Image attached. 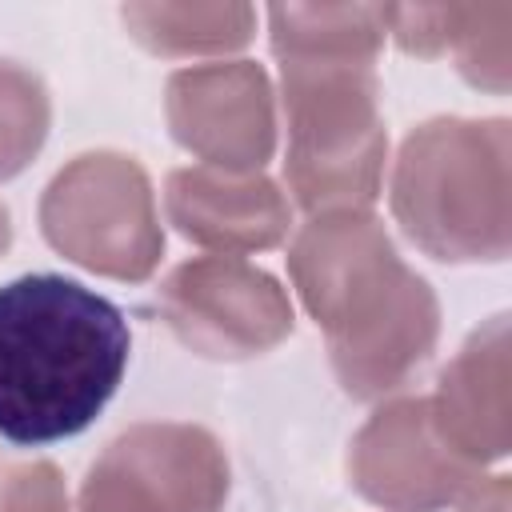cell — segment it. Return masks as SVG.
<instances>
[{"label": "cell", "instance_id": "6da1fadb", "mask_svg": "<svg viewBox=\"0 0 512 512\" xmlns=\"http://www.w3.org/2000/svg\"><path fill=\"white\" fill-rule=\"evenodd\" d=\"M288 276L352 400L400 392L440 340L432 284L404 264L372 212L308 216L288 244Z\"/></svg>", "mask_w": 512, "mask_h": 512}, {"label": "cell", "instance_id": "7a4b0ae2", "mask_svg": "<svg viewBox=\"0 0 512 512\" xmlns=\"http://www.w3.org/2000/svg\"><path fill=\"white\" fill-rule=\"evenodd\" d=\"M124 312L60 272L0 284V436L56 444L80 436L128 372Z\"/></svg>", "mask_w": 512, "mask_h": 512}, {"label": "cell", "instance_id": "3957f363", "mask_svg": "<svg viewBox=\"0 0 512 512\" xmlns=\"http://www.w3.org/2000/svg\"><path fill=\"white\" fill-rule=\"evenodd\" d=\"M388 204L400 232L440 264H500L512 248V124L432 116L392 160Z\"/></svg>", "mask_w": 512, "mask_h": 512}, {"label": "cell", "instance_id": "277c9868", "mask_svg": "<svg viewBox=\"0 0 512 512\" xmlns=\"http://www.w3.org/2000/svg\"><path fill=\"white\" fill-rule=\"evenodd\" d=\"M288 128L284 196L308 216L372 212L384 188L388 132L380 76L364 60H276Z\"/></svg>", "mask_w": 512, "mask_h": 512}, {"label": "cell", "instance_id": "5b68a950", "mask_svg": "<svg viewBox=\"0 0 512 512\" xmlns=\"http://www.w3.org/2000/svg\"><path fill=\"white\" fill-rule=\"evenodd\" d=\"M40 232L68 264L140 284L160 268L164 228L136 156L96 148L72 156L40 192Z\"/></svg>", "mask_w": 512, "mask_h": 512}, {"label": "cell", "instance_id": "8992f818", "mask_svg": "<svg viewBox=\"0 0 512 512\" xmlns=\"http://www.w3.org/2000/svg\"><path fill=\"white\" fill-rule=\"evenodd\" d=\"M228 488V452L208 428L144 420L92 460L72 512H220Z\"/></svg>", "mask_w": 512, "mask_h": 512}, {"label": "cell", "instance_id": "52a82bcc", "mask_svg": "<svg viewBox=\"0 0 512 512\" xmlns=\"http://www.w3.org/2000/svg\"><path fill=\"white\" fill-rule=\"evenodd\" d=\"M168 332L204 360H252L292 336L296 312L280 280L244 256H192L156 288Z\"/></svg>", "mask_w": 512, "mask_h": 512}, {"label": "cell", "instance_id": "ba28073f", "mask_svg": "<svg viewBox=\"0 0 512 512\" xmlns=\"http://www.w3.org/2000/svg\"><path fill=\"white\" fill-rule=\"evenodd\" d=\"M348 484L384 512H444L480 476L436 428L428 396L384 400L348 440Z\"/></svg>", "mask_w": 512, "mask_h": 512}, {"label": "cell", "instance_id": "9c48e42d", "mask_svg": "<svg viewBox=\"0 0 512 512\" xmlns=\"http://www.w3.org/2000/svg\"><path fill=\"white\" fill-rule=\"evenodd\" d=\"M164 120L188 156L220 172H264L276 152V92L256 60H212L172 72Z\"/></svg>", "mask_w": 512, "mask_h": 512}, {"label": "cell", "instance_id": "30bf717a", "mask_svg": "<svg viewBox=\"0 0 512 512\" xmlns=\"http://www.w3.org/2000/svg\"><path fill=\"white\" fill-rule=\"evenodd\" d=\"M168 224L212 256H248L284 244L292 204L264 172H220L208 164L172 168L164 180Z\"/></svg>", "mask_w": 512, "mask_h": 512}, {"label": "cell", "instance_id": "8fae6325", "mask_svg": "<svg viewBox=\"0 0 512 512\" xmlns=\"http://www.w3.org/2000/svg\"><path fill=\"white\" fill-rule=\"evenodd\" d=\"M512 368H508V316L496 312L444 364L428 396L440 436L476 468H488L512 448Z\"/></svg>", "mask_w": 512, "mask_h": 512}, {"label": "cell", "instance_id": "7c38bea8", "mask_svg": "<svg viewBox=\"0 0 512 512\" xmlns=\"http://www.w3.org/2000/svg\"><path fill=\"white\" fill-rule=\"evenodd\" d=\"M388 36L420 60L452 56L492 96L512 88V4H388Z\"/></svg>", "mask_w": 512, "mask_h": 512}, {"label": "cell", "instance_id": "4fadbf2b", "mask_svg": "<svg viewBox=\"0 0 512 512\" xmlns=\"http://www.w3.org/2000/svg\"><path fill=\"white\" fill-rule=\"evenodd\" d=\"M120 24L128 36L164 60L188 56H228L252 44L256 36V8L240 0L200 4V0H152V4H124Z\"/></svg>", "mask_w": 512, "mask_h": 512}, {"label": "cell", "instance_id": "5bb4252c", "mask_svg": "<svg viewBox=\"0 0 512 512\" xmlns=\"http://www.w3.org/2000/svg\"><path fill=\"white\" fill-rule=\"evenodd\" d=\"M268 40L276 60H364L388 40V4H272Z\"/></svg>", "mask_w": 512, "mask_h": 512}, {"label": "cell", "instance_id": "9a60e30c", "mask_svg": "<svg viewBox=\"0 0 512 512\" xmlns=\"http://www.w3.org/2000/svg\"><path fill=\"white\" fill-rule=\"evenodd\" d=\"M52 128V100L44 80L0 56V180L20 176L44 148Z\"/></svg>", "mask_w": 512, "mask_h": 512}, {"label": "cell", "instance_id": "2e32d148", "mask_svg": "<svg viewBox=\"0 0 512 512\" xmlns=\"http://www.w3.org/2000/svg\"><path fill=\"white\" fill-rule=\"evenodd\" d=\"M0 512H72L64 472L52 460H24L0 472Z\"/></svg>", "mask_w": 512, "mask_h": 512}, {"label": "cell", "instance_id": "e0dca14e", "mask_svg": "<svg viewBox=\"0 0 512 512\" xmlns=\"http://www.w3.org/2000/svg\"><path fill=\"white\" fill-rule=\"evenodd\" d=\"M512 508V484L508 476H480L460 500H456V512H508Z\"/></svg>", "mask_w": 512, "mask_h": 512}, {"label": "cell", "instance_id": "ac0fdd59", "mask_svg": "<svg viewBox=\"0 0 512 512\" xmlns=\"http://www.w3.org/2000/svg\"><path fill=\"white\" fill-rule=\"evenodd\" d=\"M8 244H12V216H8V208L0 204V256L8 252Z\"/></svg>", "mask_w": 512, "mask_h": 512}]
</instances>
